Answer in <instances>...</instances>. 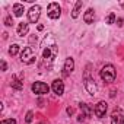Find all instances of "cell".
Wrapping results in <instances>:
<instances>
[{"label": "cell", "mask_w": 124, "mask_h": 124, "mask_svg": "<svg viewBox=\"0 0 124 124\" xmlns=\"http://www.w3.org/2000/svg\"><path fill=\"white\" fill-rule=\"evenodd\" d=\"M0 124H16V120L15 118H9V120H3Z\"/></svg>", "instance_id": "cell-20"}, {"label": "cell", "mask_w": 124, "mask_h": 124, "mask_svg": "<svg viewBox=\"0 0 124 124\" xmlns=\"http://www.w3.org/2000/svg\"><path fill=\"white\" fill-rule=\"evenodd\" d=\"M115 76H117V72H115V67L112 64H105L101 69V79L105 83H112L115 80Z\"/></svg>", "instance_id": "cell-1"}, {"label": "cell", "mask_w": 124, "mask_h": 124, "mask_svg": "<svg viewBox=\"0 0 124 124\" xmlns=\"http://www.w3.org/2000/svg\"><path fill=\"white\" fill-rule=\"evenodd\" d=\"M107 108H108V104H107L105 101H99V102L95 105V108H93V112H95V115H96L98 118H102V117H105Z\"/></svg>", "instance_id": "cell-8"}, {"label": "cell", "mask_w": 124, "mask_h": 124, "mask_svg": "<svg viewBox=\"0 0 124 124\" xmlns=\"http://www.w3.org/2000/svg\"><path fill=\"white\" fill-rule=\"evenodd\" d=\"M121 6H123V8H124V3H121Z\"/></svg>", "instance_id": "cell-24"}, {"label": "cell", "mask_w": 124, "mask_h": 124, "mask_svg": "<svg viewBox=\"0 0 124 124\" xmlns=\"http://www.w3.org/2000/svg\"><path fill=\"white\" fill-rule=\"evenodd\" d=\"M10 85H12V88L16 89V91H21V89L23 88V82H22V79H21L19 76H16V75L12 76V82H10Z\"/></svg>", "instance_id": "cell-12"}, {"label": "cell", "mask_w": 124, "mask_h": 124, "mask_svg": "<svg viewBox=\"0 0 124 124\" xmlns=\"http://www.w3.org/2000/svg\"><path fill=\"white\" fill-rule=\"evenodd\" d=\"M73 69H75V61H73V58L72 57L66 58L64 66H63V76H69L73 72Z\"/></svg>", "instance_id": "cell-10"}, {"label": "cell", "mask_w": 124, "mask_h": 124, "mask_svg": "<svg viewBox=\"0 0 124 124\" xmlns=\"http://www.w3.org/2000/svg\"><path fill=\"white\" fill-rule=\"evenodd\" d=\"M51 89H53V92L55 93V95H63V92H64V83H63V80H60V79H55L54 82H53V85H51Z\"/></svg>", "instance_id": "cell-9"}, {"label": "cell", "mask_w": 124, "mask_h": 124, "mask_svg": "<svg viewBox=\"0 0 124 124\" xmlns=\"http://www.w3.org/2000/svg\"><path fill=\"white\" fill-rule=\"evenodd\" d=\"M6 69H8V64H6V61H5V60H2V70L5 72Z\"/></svg>", "instance_id": "cell-22"}, {"label": "cell", "mask_w": 124, "mask_h": 124, "mask_svg": "<svg viewBox=\"0 0 124 124\" xmlns=\"http://www.w3.org/2000/svg\"><path fill=\"white\" fill-rule=\"evenodd\" d=\"M114 22H115V13H112V12H111V13H109V15L105 18V23H108V25H112Z\"/></svg>", "instance_id": "cell-17"}, {"label": "cell", "mask_w": 124, "mask_h": 124, "mask_svg": "<svg viewBox=\"0 0 124 124\" xmlns=\"http://www.w3.org/2000/svg\"><path fill=\"white\" fill-rule=\"evenodd\" d=\"M18 53H19V45H18V44L10 45V48H9V54H10V55H16Z\"/></svg>", "instance_id": "cell-18"}, {"label": "cell", "mask_w": 124, "mask_h": 124, "mask_svg": "<svg viewBox=\"0 0 124 124\" xmlns=\"http://www.w3.org/2000/svg\"><path fill=\"white\" fill-rule=\"evenodd\" d=\"M28 23L26 22H21L19 23V26H18V35L19 37H23V35H26L28 34Z\"/></svg>", "instance_id": "cell-13"}, {"label": "cell", "mask_w": 124, "mask_h": 124, "mask_svg": "<svg viewBox=\"0 0 124 124\" xmlns=\"http://www.w3.org/2000/svg\"><path fill=\"white\" fill-rule=\"evenodd\" d=\"M117 22H118V23H117L118 26H123V25H124V19H121V18H120V19H117Z\"/></svg>", "instance_id": "cell-23"}, {"label": "cell", "mask_w": 124, "mask_h": 124, "mask_svg": "<svg viewBox=\"0 0 124 124\" xmlns=\"http://www.w3.org/2000/svg\"><path fill=\"white\" fill-rule=\"evenodd\" d=\"M82 6H83V3L80 2V0H79V2H76V5H75V8H73V12H72V18H75V19H76V18L79 16Z\"/></svg>", "instance_id": "cell-15"}, {"label": "cell", "mask_w": 124, "mask_h": 124, "mask_svg": "<svg viewBox=\"0 0 124 124\" xmlns=\"http://www.w3.org/2000/svg\"><path fill=\"white\" fill-rule=\"evenodd\" d=\"M39 15H41V8L38 5H34L29 10H28V19L31 23H37L38 19H39Z\"/></svg>", "instance_id": "cell-5"}, {"label": "cell", "mask_w": 124, "mask_h": 124, "mask_svg": "<svg viewBox=\"0 0 124 124\" xmlns=\"http://www.w3.org/2000/svg\"><path fill=\"white\" fill-rule=\"evenodd\" d=\"M21 61L25 64H31L35 61V53L32 50V47H25L21 53Z\"/></svg>", "instance_id": "cell-3"}, {"label": "cell", "mask_w": 124, "mask_h": 124, "mask_svg": "<svg viewBox=\"0 0 124 124\" xmlns=\"http://www.w3.org/2000/svg\"><path fill=\"white\" fill-rule=\"evenodd\" d=\"M23 12H25L23 5H21V3H15L13 5V13H15V16H22Z\"/></svg>", "instance_id": "cell-14"}, {"label": "cell", "mask_w": 124, "mask_h": 124, "mask_svg": "<svg viewBox=\"0 0 124 124\" xmlns=\"http://www.w3.org/2000/svg\"><path fill=\"white\" fill-rule=\"evenodd\" d=\"M32 120H34V112H32V111H28V112H26V117H25V121H26V123H31Z\"/></svg>", "instance_id": "cell-19"}, {"label": "cell", "mask_w": 124, "mask_h": 124, "mask_svg": "<svg viewBox=\"0 0 124 124\" xmlns=\"http://www.w3.org/2000/svg\"><path fill=\"white\" fill-rule=\"evenodd\" d=\"M47 15L51 19H58L60 15H61V8L58 6V3H54V2L50 3L48 8H47Z\"/></svg>", "instance_id": "cell-4"}, {"label": "cell", "mask_w": 124, "mask_h": 124, "mask_svg": "<svg viewBox=\"0 0 124 124\" xmlns=\"http://www.w3.org/2000/svg\"><path fill=\"white\" fill-rule=\"evenodd\" d=\"M83 21H85V23H88V25L93 23V21H95V10H93L92 8H89V9L85 12V15H83Z\"/></svg>", "instance_id": "cell-11"}, {"label": "cell", "mask_w": 124, "mask_h": 124, "mask_svg": "<svg viewBox=\"0 0 124 124\" xmlns=\"http://www.w3.org/2000/svg\"><path fill=\"white\" fill-rule=\"evenodd\" d=\"M111 124H124V114L121 108H115L111 114Z\"/></svg>", "instance_id": "cell-7"}, {"label": "cell", "mask_w": 124, "mask_h": 124, "mask_svg": "<svg viewBox=\"0 0 124 124\" xmlns=\"http://www.w3.org/2000/svg\"><path fill=\"white\" fill-rule=\"evenodd\" d=\"M48 91H50V88L44 82H35L32 85V92L37 95H45V93H48Z\"/></svg>", "instance_id": "cell-6"}, {"label": "cell", "mask_w": 124, "mask_h": 124, "mask_svg": "<svg viewBox=\"0 0 124 124\" xmlns=\"http://www.w3.org/2000/svg\"><path fill=\"white\" fill-rule=\"evenodd\" d=\"M5 23H6V25H8V26H10V25H12V23H13V22H12V18H10V16H8V18H6V19H5Z\"/></svg>", "instance_id": "cell-21"}, {"label": "cell", "mask_w": 124, "mask_h": 124, "mask_svg": "<svg viewBox=\"0 0 124 124\" xmlns=\"http://www.w3.org/2000/svg\"><path fill=\"white\" fill-rule=\"evenodd\" d=\"M85 88H86V91H88L91 95H95V93L98 92V86H96L93 78L89 76V66L86 67V72H85Z\"/></svg>", "instance_id": "cell-2"}, {"label": "cell", "mask_w": 124, "mask_h": 124, "mask_svg": "<svg viewBox=\"0 0 124 124\" xmlns=\"http://www.w3.org/2000/svg\"><path fill=\"white\" fill-rule=\"evenodd\" d=\"M79 107H80V109H82V112H83L85 117H91L92 111H91V108L88 107V104H79Z\"/></svg>", "instance_id": "cell-16"}]
</instances>
